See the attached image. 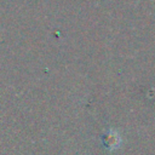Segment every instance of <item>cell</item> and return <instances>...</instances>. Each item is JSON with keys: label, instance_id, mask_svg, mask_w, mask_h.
I'll return each instance as SVG.
<instances>
[{"label": "cell", "instance_id": "1", "mask_svg": "<svg viewBox=\"0 0 155 155\" xmlns=\"http://www.w3.org/2000/svg\"><path fill=\"white\" fill-rule=\"evenodd\" d=\"M120 137H119V134L117 133H115V132H110L107 137H105V145L109 148V149H116L119 145H120Z\"/></svg>", "mask_w": 155, "mask_h": 155}]
</instances>
